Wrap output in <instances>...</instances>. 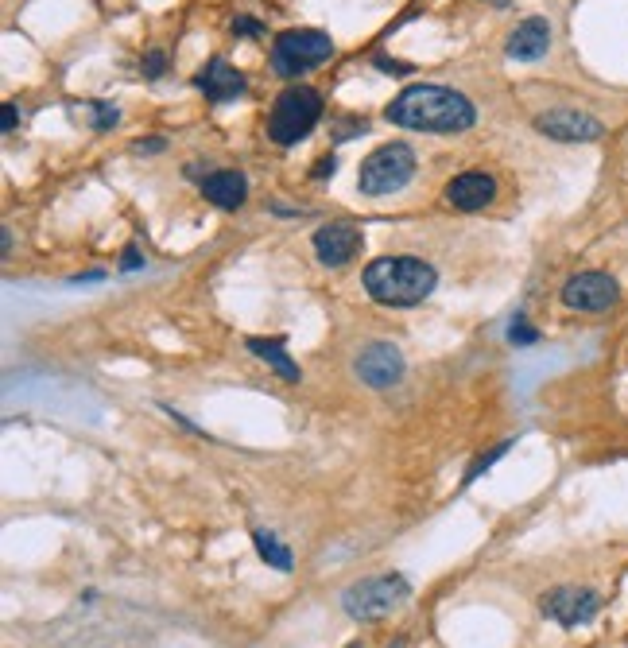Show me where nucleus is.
<instances>
[{
	"mask_svg": "<svg viewBox=\"0 0 628 648\" xmlns=\"http://www.w3.org/2000/svg\"><path fill=\"white\" fill-rule=\"evenodd\" d=\"M353 369H357V377L369 389L384 392L392 389V385H400V377H404V354L392 342H369V346H361Z\"/></svg>",
	"mask_w": 628,
	"mask_h": 648,
	"instance_id": "nucleus-10",
	"label": "nucleus"
},
{
	"mask_svg": "<svg viewBox=\"0 0 628 648\" xmlns=\"http://www.w3.org/2000/svg\"><path fill=\"white\" fill-rule=\"evenodd\" d=\"M415 175V152L408 144H380L377 152H369L361 160V171H357V187L361 195L380 198V195H396L404 191Z\"/></svg>",
	"mask_w": 628,
	"mask_h": 648,
	"instance_id": "nucleus-5",
	"label": "nucleus"
},
{
	"mask_svg": "<svg viewBox=\"0 0 628 648\" xmlns=\"http://www.w3.org/2000/svg\"><path fill=\"white\" fill-rule=\"evenodd\" d=\"M121 268H125V272H136V268H144V257H140V249H136V245H128L125 253H121Z\"/></svg>",
	"mask_w": 628,
	"mask_h": 648,
	"instance_id": "nucleus-23",
	"label": "nucleus"
},
{
	"mask_svg": "<svg viewBox=\"0 0 628 648\" xmlns=\"http://www.w3.org/2000/svg\"><path fill=\"white\" fill-rule=\"evenodd\" d=\"M16 121H20V117H16V105H4V117H0V129H4V132H12V129H16Z\"/></svg>",
	"mask_w": 628,
	"mask_h": 648,
	"instance_id": "nucleus-24",
	"label": "nucleus"
},
{
	"mask_svg": "<svg viewBox=\"0 0 628 648\" xmlns=\"http://www.w3.org/2000/svg\"><path fill=\"white\" fill-rule=\"evenodd\" d=\"M539 610H543V617L559 621L563 629H578V625H590L597 617L601 598L586 586H555L551 594L539 598Z\"/></svg>",
	"mask_w": 628,
	"mask_h": 648,
	"instance_id": "nucleus-8",
	"label": "nucleus"
},
{
	"mask_svg": "<svg viewBox=\"0 0 628 648\" xmlns=\"http://www.w3.org/2000/svg\"><path fill=\"white\" fill-rule=\"evenodd\" d=\"M318 121H322V94L314 86L295 82V86H287L280 98H276L272 113H268V140H276L280 148H291Z\"/></svg>",
	"mask_w": 628,
	"mask_h": 648,
	"instance_id": "nucleus-3",
	"label": "nucleus"
},
{
	"mask_svg": "<svg viewBox=\"0 0 628 648\" xmlns=\"http://www.w3.org/2000/svg\"><path fill=\"white\" fill-rule=\"evenodd\" d=\"M144 148H148V152H159V148H163V136H152L148 144H140V152H144Z\"/></svg>",
	"mask_w": 628,
	"mask_h": 648,
	"instance_id": "nucleus-27",
	"label": "nucleus"
},
{
	"mask_svg": "<svg viewBox=\"0 0 628 648\" xmlns=\"http://www.w3.org/2000/svg\"><path fill=\"white\" fill-rule=\"evenodd\" d=\"M202 195L210 198L214 206H221V210H237L245 202V195H249V179L241 171H233V167H221V171L202 179Z\"/></svg>",
	"mask_w": 628,
	"mask_h": 648,
	"instance_id": "nucleus-15",
	"label": "nucleus"
},
{
	"mask_svg": "<svg viewBox=\"0 0 628 648\" xmlns=\"http://www.w3.org/2000/svg\"><path fill=\"white\" fill-rule=\"evenodd\" d=\"M349 648H361V645H349Z\"/></svg>",
	"mask_w": 628,
	"mask_h": 648,
	"instance_id": "nucleus-28",
	"label": "nucleus"
},
{
	"mask_svg": "<svg viewBox=\"0 0 628 648\" xmlns=\"http://www.w3.org/2000/svg\"><path fill=\"white\" fill-rule=\"evenodd\" d=\"M334 167H338V160L330 156V160H318V167H314V179H326V175H334Z\"/></svg>",
	"mask_w": 628,
	"mask_h": 648,
	"instance_id": "nucleus-25",
	"label": "nucleus"
},
{
	"mask_svg": "<svg viewBox=\"0 0 628 648\" xmlns=\"http://www.w3.org/2000/svg\"><path fill=\"white\" fill-rule=\"evenodd\" d=\"M252 544H256V555H260L268 567H276V571H291V551L283 548L272 532H252Z\"/></svg>",
	"mask_w": 628,
	"mask_h": 648,
	"instance_id": "nucleus-17",
	"label": "nucleus"
},
{
	"mask_svg": "<svg viewBox=\"0 0 628 648\" xmlns=\"http://www.w3.org/2000/svg\"><path fill=\"white\" fill-rule=\"evenodd\" d=\"M86 117H90V129L105 132V129H113V125L121 121V109H117V105H109V101H94V105H86Z\"/></svg>",
	"mask_w": 628,
	"mask_h": 648,
	"instance_id": "nucleus-18",
	"label": "nucleus"
},
{
	"mask_svg": "<svg viewBox=\"0 0 628 648\" xmlns=\"http://www.w3.org/2000/svg\"><path fill=\"white\" fill-rule=\"evenodd\" d=\"M535 132H543L547 140H559V144H594L605 136V125L590 117L586 109H547L535 117Z\"/></svg>",
	"mask_w": 628,
	"mask_h": 648,
	"instance_id": "nucleus-9",
	"label": "nucleus"
},
{
	"mask_svg": "<svg viewBox=\"0 0 628 648\" xmlns=\"http://www.w3.org/2000/svg\"><path fill=\"white\" fill-rule=\"evenodd\" d=\"M365 292L384 307H419L439 288L435 264L419 257H380L365 268Z\"/></svg>",
	"mask_w": 628,
	"mask_h": 648,
	"instance_id": "nucleus-2",
	"label": "nucleus"
},
{
	"mask_svg": "<svg viewBox=\"0 0 628 648\" xmlns=\"http://www.w3.org/2000/svg\"><path fill=\"white\" fill-rule=\"evenodd\" d=\"M493 198H497V183H493L489 171H462V175H454L446 183V202L454 210H466V214L485 210Z\"/></svg>",
	"mask_w": 628,
	"mask_h": 648,
	"instance_id": "nucleus-12",
	"label": "nucleus"
},
{
	"mask_svg": "<svg viewBox=\"0 0 628 648\" xmlns=\"http://www.w3.org/2000/svg\"><path fill=\"white\" fill-rule=\"evenodd\" d=\"M621 299V284L609 272H578L563 284V303L582 315H601Z\"/></svg>",
	"mask_w": 628,
	"mask_h": 648,
	"instance_id": "nucleus-7",
	"label": "nucleus"
},
{
	"mask_svg": "<svg viewBox=\"0 0 628 648\" xmlns=\"http://www.w3.org/2000/svg\"><path fill=\"white\" fill-rule=\"evenodd\" d=\"M163 70H167V55H163V51H152V55L144 59V78H163Z\"/></svg>",
	"mask_w": 628,
	"mask_h": 648,
	"instance_id": "nucleus-21",
	"label": "nucleus"
},
{
	"mask_svg": "<svg viewBox=\"0 0 628 648\" xmlns=\"http://www.w3.org/2000/svg\"><path fill=\"white\" fill-rule=\"evenodd\" d=\"M547 47H551V24H547L543 16L520 20L516 32L508 35V59H516V63H535V59H543Z\"/></svg>",
	"mask_w": 628,
	"mask_h": 648,
	"instance_id": "nucleus-14",
	"label": "nucleus"
},
{
	"mask_svg": "<svg viewBox=\"0 0 628 648\" xmlns=\"http://www.w3.org/2000/svg\"><path fill=\"white\" fill-rule=\"evenodd\" d=\"M384 117L400 129L415 132H466L477 121V109L466 94L446 90V86H408L404 94L388 101Z\"/></svg>",
	"mask_w": 628,
	"mask_h": 648,
	"instance_id": "nucleus-1",
	"label": "nucleus"
},
{
	"mask_svg": "<svg viewBox=\"0 0 628 648\" xmlns=\"http://www.w3.org/2000/svg\"><path fill=\"white\" fill-rule=\"evenodd\" d=\"M334 55V39L318 28H287L276 35L272 43V70L280 78H303L318 70L322 63H330Z\"/></svg>",
	"mask_w": 628,
	"mask_h": 648,
	"instance_id": "nucleus-4",
	"label": "nucleus"
},
{
	"mask_svg": "<svg viewBox=\"0 0 628 648\" xmlns=\"http://www.w3.org/2000/svg\"><path fill=\"white\" fill-rule=\"evenodd\" d=\"M408 594V579L388 571V575H373V579H361V583L349 586L342 594V606H346V614L353 621H380V617L392 614L400 602H408Z\"/></svg>",
	"mask_w": 628,
	"mask_h": 648,
	"instance_id": "nucleus-6",
	"label": "nucleus"
},
{
	"mask_svg": "<svg viewBox=\"0 0 628 648\" xmlns=\"http://www.w3.org/2000/svg\"><path fill=\"white\" fill-rule=\"evenodd\" d=\"M508 451H512V439H508V443H501V447H493L489 454H481L470 470H466V482H462V486H473V482H477V474H481V470H489V466H493L497 458H504Z\"/></svg>",
	"mask_w": 628,
	"mask_h": 648,
	"instance_id": "nucleus-20",
	"label": "nucleus"
},
{
	"mask_svg": "<svg viewBox=\"0 0 628 648\" xmlns=\"http://www.w3.org/2000/svg\"><path fill=\"white\" fill-rule=\"evenodd\" d=\"M508 342H512V346H532V342H539V330L528 323V315H516V319H512V326H508Z\"/></svg>",
	"mask_w": 628,
	"mask_h": 648,
	"instance_id": "nucleus-19",
	"label": "nucleus"
},
{
	"mask_svg": "<svg viewBox=\"0 0 628 648\" xmlns=\"http://www.w3.org/2000/svg\"><path fill=\"white\" fill-rule=\"evenodd\" d=\"M377 66H380V70H408L404 63H392V59H384V55L377 59Z\"/></svg>",
	"mask_w": 628,
	"mask_h": 648,
	"instance_id": "nucleus-26",
	"label": "nucleus"
},
{
	"mask_svg": "<svg viewBox=\"0 0 628 648\" xmlns=\"http://www.w3.org/2000/svg\"><path fill=\"white\" fill-rule=\"evenodd\" d=\"M361 253V229L353 222H330L314 233V257L326 268H342Z\"/></svg>",
	"mask_w": 628,
	"mask_h": 648,
	"instance_id": "nucleus-11",
	"label": "nucleus"
},
{
	"mask_svg": "<svg viewBox=\"0 0 628 648\" xmlns=\"http://www.w3.org/2000/svg\"><path fill=\"white\" fill-rule=\"evenodd\" d=\"M194 86L206 94V101H214V105H225V101L241 98L245 94V74L237 70V66H229L225 59H210V63L198 70V78H194Z\"/></svg>",
	"mask_w": 628,
	"mask_h": 648,
	"instance_id": "nucleus-13",
	"label": "nucleus"
},
{
	"mask_svg": "<svg viewBox=\"0 0 628 648\" xmlns=\"http://www.w3.org/2000/svg\"><path fill=\"white\" fill-rule=\"evenodd\" d=\"M264 28H260V20H252V16H237L233 20V35H260Z\"/></svg>",
	"mask_w": 628,
	"mask_h": 648,
	"instance_id": "nucleus-22",
	"label": "nucleus"
},
{
	"mask_svg": "<svg viewBox=\"0 0 628 648\" xmlns=\"http://www.w3.org/2000/svg\"><path fill=\"white\" fill-rule=\"evenodd\" d=\"M249 350L260 357L264 365H272L283 381H299V365L287 357V350H283V338H249Z\"/></svg>",
	"mask_w": 628,
	"mask_h": 648,
	"instance_id": "nucleus-16",
	"label": "nucleus"
}]
</instances>
